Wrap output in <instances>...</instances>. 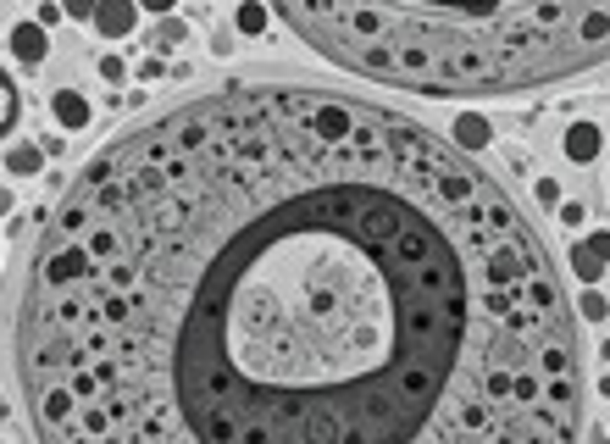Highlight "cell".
<instances>
[{"label":"cell","mask_w":610,"mask_h":444,"mask_svg":"<svg viewBox=\"0 0 610 444\" xmlns=\"http://www.w3.org/2000/svg\"><path fill=\"white\" fill-rule=\"evenodd\" d=\"M333 67L433 94L550 89L610 61V0H272Z\"/></svg>","instance_id":"obj_2"},{"label":"cell","mask_w":610,"mask_h":444,"mask_svg":"<svg viewBox=\"0 0 610 444\" xmlns=\"http://www.w3.org/2000/svg\"><path fill=\"white\" fill-rule=\"evenodd\" d=\"M17 377L50 439H571L588 344L533 217L422 117L239 78L117 134L40 222Z\"/></svg>","instance_id":"obj_1"},{"label":"cell","mask_w":610,"mask_h":444,"mask_svg":"<svg viewBox=\"0 0 610 444\" xmlns=\"http://www.w3.org/2000/svg\"><path fill=\"white\" fill-rule=\"evenodd\" d=\"M17 111H22V101H17V84H12V73H0V139H12V129H17Z\"/></svg>","instance_id":"obj_3"}]
</instances>
